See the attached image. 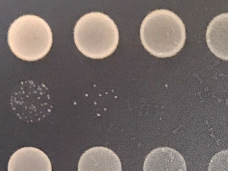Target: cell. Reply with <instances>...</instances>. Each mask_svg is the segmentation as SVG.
I'll use <instances>...</instances> for the list:
<instances>
[{
  "instance_id": "7a4b0ae2",
  "label": "cell",
  "mask_w": 228,
  "mask_h": 171,
  "mask_svg": "<svg viewBox=\"0 0 228 171\" xmlns=\"http://www.w3.org/2000/svg\"><path fill=\"white\" fill-rule=\"evenodd\" d=\"M74 38L77 49L84 55L101 59L116 49L119 33L116 24L108 15L91 12L83 15L76 22Z\"/></svg>"
},
{
  "instance_id": "52a82bcc",
  "label": "cell",
  "mask_w": 228,
  "mask_h": 171,
  "mask_svg": "<svg viewBox=\"0 0 228 171\" xmlns=\"http://www.w3.org/2000/svg\"><path fill=\"white\" fill-rule=\"evenodd\" d=\"M206 39L212 53L228 61V13H222L211 20L207 28Z\"/></svg>"
},
{
  "instance_id": "ba28073f",
  "label": "cell",
  "mask_w": 228,
  "mask_h": 171,
  "mask_svg": "<svg viewBox=\"0 0 228 171\" xmlns=\"http://www.w3.org/2000/svg\"><path fill=\"white\" fill-rule=\"evenodd\" d=\"M208 171H228V150L219 152L213 157Z\"/></svg>"
},
{
  "instance_id": "3957f363",
  "label": "cell",
  "mask_w": 228,
  "mask_h": 171,
  "mask_svg": "<svg viewBox=\"0 0 228 171\" xmlns=\"http://www.w3.org/2000/svg\"><path fill=\"white\" fill-rule=\"evenodd\" d=\"M11 51L18 58L34 61L47 54L53 43V34L47 22L35 14H24L11 23L7 34Z\"/></svg>"
},
{
  "instance_id": "8992f818",
  "label": "cell",
  "mask_w": 228,
  "mask_h": 171,
  "mask_svg": "<svg viewBox=\"0 0 228 171\" xmlns=\"http://www.w3.org/2000/svg\"><path fill=\"white\" fill-rule=\"evenodd\" d=\"M144 171H187L185 160L178 151L168 147L152 150L144 161Z\"/></svg>"
},
{
  "instance_id": "5b68a950",
  "label": "cell",
  "mask_w": 228,
  "mask_h": 171,
  "mask_svg": "<svg viewBox=\"0 0 228 171\" xmlns=\"http://www.w3.org/2000/svg\"><path fill=\"white\" fill-rule=\"evenodd\" d=\"M8 171H52L50 159L41 150L32 147L20 148L9 160Z\"/></svg>"
},
{
  "instance_id": "6da1fadb",
  "label": "cell",
  "mask_w": 228,
  "mask_h": 171,
  "mask_svg": "<svg viewBox=\"0 0 228 171\" xmlns=\"http://www.w3.org/2000/svg\"><path fill=\"white\" fill-rule=\"evenodd\" d=\"M142 44L147 51L159 58L170 57L182 49L186 40L182 20L171 11H153L142 21L140 30Z\"/></svg>"
},
{
  "instance_id": "277c9868",
  "label": "cell",
  "mask_w": 228,
  "mask_h": 171,
  "mask_svg": "<svg viewBox=\"0 0 228 171\" xmlns=\"http://www.w3.org/2000/svg\"><path fill=\"white\" fill-rule=\"evenodd\" d=\"M78 171H122L118 156L112 150L95 147L84 152L78 164Z\"/></svg>"
}]
</instances>
